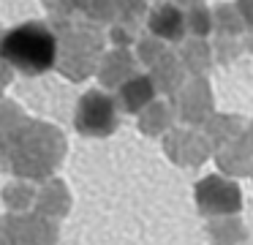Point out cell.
<instances>
[{
    "label": "cell",
    "instance_id": "obj_1",
    "mask_svg": "<svg viewBox=\"0 0 253 245\" xmlns=\"http://www.w3.org/2000/svg\"><path fill=\"white\" fill-rule=\"evenodd\" d=\"M55 36L39 22L19 25L0 41V57L25 74H41L55 63Z\"/></svg>",
    "mask_w": 253,
    "mask_h": 245
},
{
    "label": "cell",
    "instance_id": "obj_2",
    "mask_svg": "<svg viewBox=\"0 0 253 245\" xmlns=\"http://www.w3.org/2000/svg\"><path fill=\"white\" fill-rule=\"evenodd\" d=\"M101 120H106V125H112V103L106 101V96H101V93H90L82 101L79 128L87 131V134H106Z\"/></svg>",
    "mask_w": 253,
    "mask_h": 245
}]
</instances>
